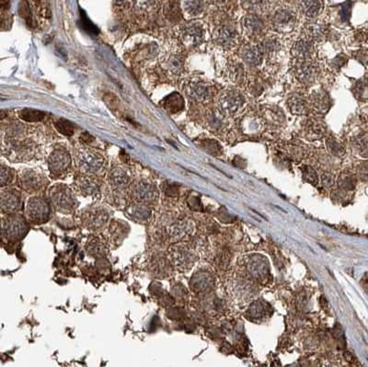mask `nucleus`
<instances>
[{"mask_svg": "<svg viewBox=\"0 0 368 367\" xmlns=\"http://www.w3.org/2000/svg\"><path fill=\"white\" fill-rule=\"evenodd\" d=\"M77 165L85 173L99 174L105 167L104 158L90 149H82L77 154Z\"/></svg>", "mask_w": 368, "mask_h": 367, "instance_id": "f257e3e1", "label": "nucleus"}, {"mask_svg": "<svg viewBox=\"0 0 368 367\" xmlns=\"http://www.w3.org/2000/svg\"><path fill=\"white\" fill-rule=\"evenodd\" d=\"M49 195L53 206L58 212L70 213L74 210L76 201L72 192L67 186L56 185L51 188Z\"/></svg>", "mask_w": 368, "mask_h": 367, "instance_id": "f03ea898", "label": "nucleus"}, {"mask_svg": "<svg viewBox=\"0 0 368 367\" xmlns=\"http://www.w3.org/2000/svg\"><path fill=\"white\" fill-rule=\"evenodd\" d=\"M28 232V225L20 215H8L3 221L2 233L4 238L10 241L20 240Z\"/></svg>", "mask_w": 368, "mask_h": 367, "instance_id": "7ed1b4c3", "label": "nucleus"}, {"mask_svg": "<svg viewBox=\"0 0 368 367\" xmlns=\"http://www.w3.org/2000/svg\"><path fill=\"white\" fill-rule=\"evenodd\" d=\"M26 215L32 223L40 225L48 220L50 206L42 198H31L26 205Z\"/></svg>", "mask_w": 368, "mask_h": 367, "instance_id": "20e7f679", "label": "nucleus"}, {"mask_svg": "<svg viewBox=\"0 0 368 367\" xmlns=\"http://www.w3.org/2000/svg\"><path fill=\"white\" fill-rule=\"evenodd\" d=\"M49 169L56 177L66 173L71 166V158L67 151L58 148L51 153L48 160Z\"/></svg>", "mask_w": 368, "mask_h": 367, "instance_id": "39448f33", "label": "nucleus"}, {"mask_svg": "<svg viewBox=\"0 0 368 367\" xmlns=\"http://www.w3.org/2000/svg\"><path fill=\"white\" fill-rule=\"evenodd\" d=\"M204 32L199 22H191L181 29V42L189 48L198 46L203 40Z\"/></svg>", "mask_w": 368, "mask_h": 367, "instance_id": "423d86ee", "label": "nucleus"}, {"mask_svg": "<svg viewBox=\"0 0 368 367\" xmlns=\"http://www.w3.org/2000/svg\"><path fill=\"white\" fill-rule=\"evenodd\" d=\"M297 16L295 12L287 7H280L274 12L272 17L273 28L278 32L291 31L296 25Z\"/></svg>", "mask_w": 368, "mask_h": 367, "instance_id": "0eeeda50", "label": "nucleus"}, {"mask_svg": "<svg viewBox=\"0 0 368 367\" xmlns=\"http://www.w3.org/2000/svg\"><path fill=\"white\" fill-rule=\"evenodd\" d=\"M133 197L140 203L155 201L158 197L156 186L147 180H140L134 183L132 190Z\"/></svg>", "mask_w": 368, "mask_h": 367, "instance_id": "6e6552de", "label": "nucleus"}, {"mask_svg": "<svg viewBox=\"0 0 368 367\" xmlns=\"http://www.w3.org/2000/svg\"><path fill=\"white\" fill-rule=\"evenodd\" d=\"M244 101L243 96L238 91L230 90L220 98L219 106L225 114L232 115L243 106Z\"/></svg>", "mask_w": 368, "mask_h": 367, "instance_id": "1a4fd4ad", "label": "nucleus"}, {"mask_svg": "<svg viewBox=\"0 0 368 367\" xmlns=\"http://www.w3.org/2000/svg\"><path fill=\"white\" fill-rule=\"evenodd\" d=\"M184 91L188 97L196 102H204L208 100L211 91L208 86L201 81H190L185 84Z\"/></svg>", "mask_w": 368, "mask_h": 367, "instance_id": "9d476101", "label": "nucleus"}, {"mask_svg": "<svg viewBox=\"0 0 368 367\" xmlns=\"http://www.w3.org/2000/svg\"><path fill=\"white\" fill-rule=\"evenodd\" d=\"M21 194L14 190L3 191L1 194V208L6 214L11 215L17 212L21 205Z\"/></svg>", "mask_w": 368, "mask_h": 367, "instance_id": "9b49d317", "label": "nucleus"}, {"mask_svg": "<svg viewBox=\"0 0 368 367\" xmlns=\"http://www.w3.org/2000/svg\"><path fill=\"white\" fill-rule=\"evenodd\" d=\"M21 187L24 190L33 193L39 191L43 185L42 175L33 169L23 171L21 175Z\"/></svg>", "mask_w": 368, "mask_h": 367, "instance_id": "f8f14e48", "label": "nucleus"}, {"mask_svg": "<svg viewBox=\"0 0 368 367\" xmlns=\"http://www.w3.org/2000/svg\"><path fill=\"white\" fill-rule=\"evenodd\" d=\"M237 38V33L233 27L223 25L216 29L214 33L215 42L223 46H231L235 44Z\"/></svg>", "mask_w": 368, "mask_h": 367, "instance_id": "ddd939ff", "label": "nucleus"}, {"mask_svg": "<svg viewBox=\"0 0 368 367\" xmlns=\"http://www.w3.org/2000/svg\"><path fill=\"white\" fill-rule=\"evenodd\" d=\"M318 74V67L315 64L308 61H303L299 63L296 68V75L299 80L303 83H307L312 81Z\"/></svg>", "mask_w": 368, "mask_h": 367, "instance_id": "4468645a", "label": "nucleus"}, {"mask_svg": "<svg viewBox=\"0 0 368 367\" xmlns=\"http://www.w3.org/2000/svg\"><path fill=\"white\" fill-rule=\"evenodd\" d=\"M130 174L122 166L114 167L110 172V182L116 189H123L130 183Z\"/></svg>", "mask_w": 368, "mask_h": 367, "instance_id": "2eb2a0df", "label": "nucleus"}, {"mask_svg": "<svg viewBox=\"0 0 368 367\" xmlns=\"http://www.w3.org/2000/svg\"><path fill=\"white\" fill-rule=\"evenodd\" d=\"M310 102L312 108L319 113H325L331 107V99L323 90H318L314 92L310 97Z\"/></svg>", "mask_w": 368, "mask_h": 367, "instance_id": "dca6fc26", "label": "nucleus"}, {"mask_svg": "<svg viewBox=\"0 0 368 367\" xmlns=\"http://www.w3.org/2000/svg\"><path fill=\"white\" fill-rule=\"evenodd\" d=\"M241 56L244 61L250 66H258L261 64L263 57H264V52L261 48V46L256 45H248L244 47Z\"/></svg>", "mask_w": 368, "mask_h": 367, "instance_id": "f3484780", "label": "nucleus"}, {"mask_svg": "<svg viewBox=\"0 0 368 367\" xmlns=\"http://www.w3.org/2000/svg\"><path fill=\"white\" fill-rule=\"evenodd\" d=\"M151 214V209L144 203L132 205L127 211V215H129L133 220L138 223H146L148 221Z\"/></svg>", "mask_w": 368, "mask_h": 367, "instance_id": "a211bd4d", "label": "nucleus"}, {"mask_svg": "<svg viewBox=\"0 0 368 367\" xmlns=\"http://www.w3.org/2000/svg\"><path fill=\"white\" fill-rule=\"evenodd\" d=\"M243 26L249 34L256 35L264 31V23L257 15L248 14L244 17Z\"/></svg>", "mask_w": 368, "mask_h": 367, "instance_id": "6ab92c4d", "label": "nucleus"}, {"mask_svg": "<svg viewBox=\"0 0 368 367\" xmlns=\"http://www.w3.org/2000/svg\"><path fill=\"white\" fill-rule=\"evenodd\" d=\"M322 7L321 0H300L299 8L307 18H315L320 14Z\"/></svg>", "mask_w": 368, "mask_h": 367, "instance_id": "aec40b11", "label": "nucleus"}, {"mask_svg": "<svg viewBox=\"0 0 368 367\" xmlns=\"http://www.w3.org/2000/svg\"><path fill=\"white\" fill-rule=\"evenodd\" d=\"M205 7V0H182L181 8L183 13L195 17L201 14Z\"/></svg>", "mask_w": 368, "mask_h": 367, "instance_id": "412c9836", "label": "nucleus"}, {"mask_svg": "<svg viewBox=\"0 0 368 367\" xmlns=\"http://www.w3.org/2000/svg\"><path fill=\"white\" fill-rule=\"evenodd\" d=\"M163 106L168 112L177 113L184 108V100L181 94L173 92L164 100Z\"/></svg>", "mask_w": 368, "mask_h": 367, "instance_id": "4be33fe9", "label": "nucleus"}, {"mask_svg": "<svg viewBox=\"0 0 368 367\" xmlns=\"http://www.w3.org/2000/svg\"><path fill=\"white\" fill-rule=\"evenodd\" d=\"M77 187L79 189L80 193L84 195H96L100 193V184L97 180L91 178V177H86L81 178L77 181Z\"/></svg>", "mask_w": 368, "mask_h": 367, "instance_id": "5701e85b", "label": "nucleus"}, {"mask_svg": "<svg viewBox=\"0 0 368 367\" xmlns=\"http://www.w3.org/2000/svg\"><path fill=\"white\" fill-rule=\"evenodd\" d=\"M313 45L309 41L301 40L296 42L292 48L293 56L301 60H306L312 54Z\"/></svg>", "mask_w": 368, "mask_h": 367, "instance_id": "b1692460", "label": "nucleus"}, {"mask_svg": "<svg viewBox=\"0 0 368 367\" xmlns=\"http://www.w3.org/2000/svg\"><path fill=\"white\" fill-rule=\"evenodd\" d=\"M108 220V214L101 209H93L88 214L87 222L92 229H100Z\"/></svg>", "mask_w": 368, "mask_h": 367, "instance_id": "393cba45", "label": "nucleus"}, {"mask_svg": "<svg viewBox=\"0 0 368 367\" xmlns=\"http://www.w3.org/2000/svg\"><path fill=\"white\" fill-rule=\"evenodd\" d=\"M163 65H165V67L167 68V71L175 75H179L183 68V60L180 55L171 54L166 57Z\"/></svg>", "mask_w": 368, "mask_h": 367, "instance_id": "a878e982", "label": "nucleus"}, {"mask_svg": "<svg viewBox=\"0 0 368 367\" xmlns=\"http://www.w3.org/2000/svg\"><path fill=\"white\" fill-rule=\"evenodd\" d=\"M288 107L293 114L301 115L306 111V100L299 95H294L288 99Z\"/></svg>", "mask_w": 368, "mask_h": 367, "instance_id": "bb28decb", "label": "nucleus"}, {"mask_svg": "<svg viewBox=\"0 0 368 367\" xmlns=\"http://www.w3.org/2000/svg\"><path fill=\"white\" fill-rule=\"evenodd\" d=\"M19 116L22 121L27 123H37L42 121L45 116L44 112L33 109H23L20 111Z\"/></svg>", "mask_w": 368, "mask_h": 367, "instance_id": "cd10ccee", "label": "nucleus"}, {"mask_svg": "<svg viewBox=\"0 0 368 367\" xmlns=\"http://www.w3.org/2000/svg\"><path fill=\"white\" fill-rule=\"evenodd\" d=\"M164 13L169 20H178L180 18V8L175 0H167L165 2Z\"/></svg>", "mask_w": 368, "mask_h": 367, "instance_id": "c85d7f7f", "label": "nucleus"}, {"mask_svg": "<svg viewBox=\"0 0 368 367\" xmlns=\"http://www.w3.org/2000/svg\"><path fill=\"white\" fill-rule=\"evenodd\" d=\"M306 136L311 140L320 138L324 134V128L320 125L311 122L306 127Z\"/></svg>", "mask_w": 368, "mask_h": 367, "instance_id": "c756f323", "label": "nucleus"}, {"mask_svg": "<svg viewBox=\"0 0 368 367\" xmlns=\"http://www.w3.org/2000/svg\"><path fill=\"white\" fill-rule=\"evenodd\" d=\"M55 125L56 129L66 136H71L75 133V126L67 120L61 119L56 122Z\"/></svg>", "mask_w": 368, "mask_h": 367, "instance_id": "7c9ffc66", "label": "nucleus"}, {"mask_svg": "<svg viewBox=\"0 0 368 367\" xmlns=\"http://www.w3.org/2000/svg\"><path fill=\"white\" fill-rule=\"evenodd\" d=\"M261 48L263 50L264 54H267V55L271 56V55H274L276 52L280 50V44L276 40L270 38V39H266L265 41H264Z\"/></svg>", "mask_w": 368, "mask_h": 367, "instance_id": "2f4dec72", "label": "nucleus"}, {"mask_svg": "<svg viewBox=\"0 0 368 367\" xmlns=\"http://www.w3.org/2000/svg\"><path fill=\"white\" fill-rule=\"evenodd\" d=\"M201 146L209 154H212L214 156H216L221 153V147L219 144L212 139H206L201 141Z\"/></svg>", "mask_w": 368, "mask_h": 367, "instance_id": "473e14b6", "label": "nucleus"}, {"mask_svg": "<svg viewBox=\"0 0 368 367\" xmlns=\"http://www.w3.org/2000/svg\"><path fill=\"white\" fill-rule=\"evenodd\" d=\"M354 95L361 100H368V82L365 80L358 81L354 87Z\"/></svg>", "mask_w": 368, "mask_h": 367, "instance_id": "72a5a7b5", "label": "nucleus"}, {"mask_svg": "<svg viewBox=\"0 0 368 367\" xmlns=\"http://www.w3.org/2000/svg\"><path fill=\"white\" fill-rule=\"evenodd\" d=\"M303 172V178L309 183L313 185H316L318 183V175L315 171V169L309 166H304L302 167Z\"/></svg>", "mask_w": 368, "mask_h": 367, "instance_id": "f704fd0d", "label": "nucleus"}, {"mask_svg": "<svg viewBox=\"0 0 368 367\" xmlns=\"http://www.w3.org/2000/svg\"><path fill=\"white\" fill-rule=\"evenodd\" d=\"M327 146L329 148V150L331 152L334 154V155H342L344 153V148L343 146H341L340 144H339L335 139L333 137H329L327 139L326 141Z\"/></svg>", "mask_w": 368, "mask_h": 367, "instance_id": "c9c22d12", "label": "nucleus"}, {"mask_svg": "<svg viewBox=\"0 0 368 367\" xmlns=\"http://www.w3.org/2000/svg\"><path fill=\"white\" fill-rule=\"evenodd\" d=\"M307 33L311 37V38H315V39H319L320 37H322L324 33H325V28L324 26L322 25H319V24H314L309 26L307 29Z\"/></svg>", "mask_w": 368, "mask_h": 367, "instance_id": "e433bc0d", "label": "nucleus"}, {"mask_svg": "<svg viewBox=\"0 0 368 367\" xmlns=\"http://www.w3.org/2000/svg\"><path fill=\"white\" fill-rule=\"evenodd\" d=\"M13 180V171L11 168L3 166L1 167V186L7 185L11 180Z\"/></svg>", "mask_w": 368, "mask_h": 367, "instance_id": "4c0bfd02", "label": "nucleus"}, {"mask_svg": "<svg viewBox=\"0 0 368 367\" xmlns=\"http://www.w3.org/2000/svg\"><path fill=\"white\" fill-rule=\"evenodd\" d=\"M103 250H104V245L99 239L93 240L88 245V252H90L91 254H94V255L101 254L103 253Z\"/></svg>", "mask_w": 368, "mask_h": 367, "instance_id": "58836bf2", "label": "nucleus"}, {"mask_svg": "<svg viewBox=\"0 0 368 367\" xmlns=\"http://www.w3.org/2000/svg\"><path fill=\"white\" fill-rule=\"evenodd\" d=\"M354 178L352 176H345V177H342L341 180H340V185L342 188H345V189H353L354 187Z\"/></svg>", "mask_w": 368, "mask_h": 367, "instance_id": "ea45409f", "label": "nucleus"}, {"mask_svg": "<svg viewBox=\"0 0 368 367\" xmlns=\"http://www.w3.org/2000/svg\"><path fill=\"white\" fill-rule=\"evenodd\" d=\"M356 146L363 154L368 153V138L367 137H361L356 141Z\"/></svg>", "mask_w": 368, "mask_h": 367, "instance_id": "a19ab883", "label": "nucleus"}, {"mask_svg": "<svg viewBox=\"0 0 368 367\" xmlns=\"http://www.w3.org/2000/svg\"><path fill=\"white\" fill-rule=\"evenodd\" d=\"M244 7L248 8H257L264 3V0H242Z\"/></svg>", "mask_w": 368, "mask_h": 367, "instance_id": "79ce46f5", "label": "nucleus"}, {"mask_svg": "<svg viewBox=\"0 0 368 367\" xmlns=\"http://www.w3.org/2000/svg\"><path fill=\"white\" fill-rule=\"evenodd\" d=\"M231 73H232L233 79L240 80L242 79V76H243V68L240 65H237V66L233 67V68L231 69Z\"/></svg>", "mask_w": 368, "mask_h": 367, "instance_id": "37998d69", "label": "nucleus"}, {"mask_svg": "<svg viewBox=\"0 0 368 367\" xmlns=\"http://www.w3.org/2000/svg\"><path fill=\"white\" fill-rule=\"evenodd\" d=\"M322 182H323V184L325 186H327V187L333 186L334 183V179L333 175L329 173L323 174L322 175Z\"/></svg>", "mask_w": 368, "mask_h": 367, "instance_id": "c03bdc74", "label": "nucleus"}, {"mask_svg": "<svg viewBox=\"0 0 368 367\" xmlns=\"http://www.w3.org/2000/svg\"><path fill=\"white\" fill-rule=\"evenodd\" d=\"M347 61L346 57L344 56H338L334 60V67L340 68Z\"/></svg>", "mask_w": 368, "mask_h": 367, "instance_id": "a18cd8bd", "label": "nucleus"}, {"mask_svg": "<svg viewBox=\"0 0 368 367\" xmlns=\"http://www.w3.org/2000/svg\"><path fill=\"white\" fill-rule=\"evenodd\" d=\"M349 16H350V6L344 5L342 7L341 11H340V17H341L342 21H348Z\"/></svg>", "mask_w": 368, "mask_h": 367, "instance_id": "49530a36", "label": "nucleus"}, {"mask_svg": "<svg viewBox=\"0 0 368 367\" xmlns=\"http://www.w3.org/2000/svg\"><path fill=\"white\" fill-rule=\"evenodd\" d=\"M360 175H361L362 179H366L367 177H368V166L362 167L360 169Z\"/></svg>", "mask_w": 368, "mask_h": 367, "instance_id": "de8ad7c7", "label": "nucleus"}, {"mask_svg": "<svg viewBox=\"0 0 368 367\" xmlns=\"http://www.w3.org/2000/svg\"><path fill=\"white\" fill-rule=\"evenodd\" d=\"M219 5H222V6H228L233 3L234 0H215Z\"/></svg>", "mask_w": 368, "mask_h": 367, "instance_id": "09e8293b", "label": "nucleus"}, {"mask_svg": "<svg viewBox=\"0 0 368 367\" xmlns=\"http://www.w3.org/2000/svg\"><path fill=\"white\" fill-rule=\"evenodd\" d=\"M344 356H345V358H346V360H347V362H350V363H352V362H355V358H354V355H352L351 353H344Z\"/></svg>", "mask_w": 368, "mask_h": 367, "instance_id": "8fccbe9b", "label": "nucleus"}]
</instances>
